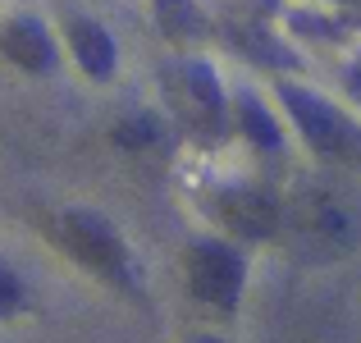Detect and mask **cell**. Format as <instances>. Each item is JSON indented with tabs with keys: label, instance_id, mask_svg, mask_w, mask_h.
<instances>
[{
	"label": "cell",
	"instance_id": "cell-1",
	"mask_svg": "<svg viewBox=\"0 0 361 343\" xmlns=\"http://www.w3.org/2000/svg\"><path fill=\"white\" fill-rule=\"evenodd\" d=\"M188 275H192V293L202 302H215V307L229 311L243 293V261L233 247L224 243H197L188 252Z\"/></svg>",
	"mask_w": 361,
	"mask_h": 343
},
{
	"label": "cell",
	"instance_id": "cell-2",
	"mask_svg": "<svg viewBox=\"0 0 361 343\" xmlns=\"http://www.w3.org/2000/svg\"><path fill=\"white\" fill-rule=\"evenodd\" d=\"M60 234L64 243H69V252L78 256V261H87L92 270L110 275V279H128V256H123V243L115 238V229L106 220H97V215H64L60 220Z\"/></svg>",
	"mask_w": 361,
	"mask_h": 343
},
{
	"label": "cell",
	"instance_id": "cell-3",
	"mask_svg": "<svg viewBox=\"0 0 361 343\" xmlns=\"http://www.w3.org/2000/svg\"><path fill=\"white\" fill-rule=\"evenodd\" d=\"M283 106L293 110L298 128L307 133V142L316 151H343L348 147V124L338 119V110L325 106L320 97H307L302 88H283Z\"/></svg>",
	"mask_w": 361,
	"mask_h": 343
},
{
	"label": "cell",
	"instance_id": "cell-4",
	"mask_svg": "<svg viewBox=\"0 0 361 343\" xmlns=\"http://www.w3.org/2000/svg\"><path fill=\"white\" fill-rule=\"evenodd\" d=\"M69 46H73L78 64L92 73V78H110V73H115V42H110V32L101 23L73 18L69 23Z\"/></svg>",
	"mask_w": 361,
	"mask_h": 343
},
{
	"label": "cell",
	"instance_id": "cell-5",
	"mask_svg": "<svg viewBox=\"0 0 361 343\" xmlns=\"http://www.w3.org/2000/svg\"><path fill=\"white\" fill-rule=\"evenodd\" d=\"M5 55L23 69H51L55 51H51V37L42 32V23L32 18H18V23L5 28Z\"/></svg>",
	"mask_w": 361,
	"mask_h": 343
},
{
	"label": "cell",
	"instance_id": "cell-6",
	"mask_svg": "<svg viewBox=\"0 0 361 343\" xmlns=\"http://www.w3.org/2000/svg\"><path fill=\"white\" fill-rule=\"evenodd\" d=\"M224 215H229V224L243 229V234H270V224H274V206L256 193L224 197Z\"/></svg>",
	"mask_w": 361,
	"mask_h": 343
},
{
	"label": "cell",
	"instance_id": "cell-7",
	"mask_svg": "<svg viewBox=\"0 0 361 343\" xmlns=\"http://www.w3.org/2000/svg\"><path fill=\"white\" fill-rule=\"evenodd\" d=\"M243 124H247V133H252L261 147H279V128H274V119L261 110V101H252V97L243 101Z\"/></svg>",
	"mask_w": 361,
	"mask_h": 343
},
{
	"label": "cell",
	"instance_id": "cell-8",
	"mask_svg": "<svg viewBox=\"0 0 361 343\" xmlns=\"http://www.w3.org/2000/svg\"><path fill=\"white\" fill-rule=\"evenodd\" d=\"M18 298H23V293H18L14 270H9V265H0V316H9V311L18 307Z\"/></svg>",
	"mask_w": 361,
	"mask_h": 343
},
{
	"label": "cell",
	"instance_id": "cell-9",
	"mask_svg": "<svg viewBox=\"0 0 361 343\" xmlns=\"http://www.w3.org/2000/svg\"><path fill=\"white\" fill-rule=\"evenodd\" d=\"M197 343H220V339H197Z\"/></svg>",
	"mask_w": 361,
	"mask_h": 343
}]
</instances>
